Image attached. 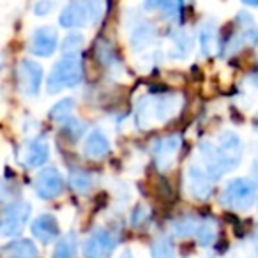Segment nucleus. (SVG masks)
<instances>
[{
  "mask_svg": "<svg viewBox=\"0 0 258 258\" xmlns=\"http://www.w3.org/2000/svg\"><path fill=\"white\" fill-rule=\"evenodd\" d=\"M83 66L76 53H68L55 64L51 75L48 76L46 89L50 94L60 92L66 87H75L82 82Z\"/></svg>",
  "mask_w": 258,
  "mask_h": 258,
  "instance_id": "obj_1",
  "label": "nucleus"
},
{
  "mask_svg": "<svg viewBox=\"0 0 258 258\" xmlns=\"http://www.w3.org/2000/svg\"><path fill=\"white\" fill-rule=\"evenodd\" d=\"M179 97L177 96H158L144 99L138 106V122L140 125H149L152 122H165L179 111Z\"/></svg>",
  "mask_w": 258,
  "mask_h": 258,
  "instance_id": "obj_2",
  "label": "nucleus"
},
{
  "mask_svg": "<svg viewBox=\"0 0 258 258\" xmlns=\"http://www.w3.org/2000/svg\"><path fill=\"white\" fill-rule=\"evenodd\" d=\"M256 187L247 179H233L225 186L221 195V202L226 207H232L235 211H247L254 204Z\"/></svg>",
  "mask_w": 258,
  "mask_h": 258,
  "instance_id": "obj_3",
  "label": "nucleus"
},
{
  "mask_svg": "<svg viewBox=\"0 0 258 258\" xmlns=\"http://www.w3.org/2000/svg\"><path fill=\"white\" fill-rule=\"evenodd\" d=\"M58 23L64 29H82L96 23L89 0H69L58 16Z\"/></svg>",
  "mask_w": 258,
  "mask_h": 258,
  "instance_id": "obj_4",
  "label": "nucleus"
},
{
  "mask_svg": "<svg viewBox=\"0 0 258 258\" xmlns=\"http://www.w3.org/2000/svg\"><path fill=\"white\" fill-rule=\"evenodd\" d=\"M30 216V205L25 202H18V204H11L4 209V216H2V235L13 237L20 233L25 226L27 219Z\"/></svg>",
  "mask_w": 258,
  "mask_h": 258,
  "instance_id": "obj_5",
  "label": "nucleus"
},
{
  "mask_svg": "<svg viewBox=\"0 0 258 258\" xmlns=\"http://www.w3.org/2000/svg\"><path fill=\"white\" fill-rule=\"evenodd\" d=\"M18 82L25 96H36L43 82V68L34 60H22L18 66Z\"/></svg>",
  "mask_w": 258,
  "mask_h": 258,
  "instance_id": "obj_6",
  "label": "nucleus"
},
{
  "mask_svg": "<svg viewBox=\"0 0 258 258\" xmlns=\"http://www.w3.org/2000/svg\"><path fill=\"white\" fill-rule=\"evenodd\" d=\"M34 187H36V193L39 198H43V200H51V198L58 197V195L62 193V189H64V180H62L60 173L55 168H44L37 173Z\"/></svg>",
  "mask_w": 258,
  "mask_h": 258,
  "instance_id": "obj_7",
  "label": "nucleus"
},
{
  "mask_svg": "<svg viewBox=\"0 0 258 258\" xmlns=\"http://www.w3.org/2000/svg\"><path fill=\"white\" fill-rule=\"evenodd\" d=\"M58 36L57 30L51 27H39L30 37V51L37 57H50L57 50Z\"/></svg>",
  "mask_w": 258,
  "mask_h": 258,
  "instance_id": "obj_8",
  "label": "nucleus"
},
{
  "mask_svg": "<svg viewBox=\"0 0 258 258\" xmlns=\"http://www.w3.org/2000/svg\"><path fill=\"white\" fill-rule=\"evenodd\" d=\"M218 151H219V154H221L223 163H225L226 172L239 166L240 156H242V147H240V140L237 135L223 133L218 142Z\"/></svg>",
  "mask_w": 258,
  "mask_h": 258,
  "instance_id": "obj_9",
  "label": "nucleus"
},
{
  "mask_svg": "<svg viewBox=\"0 0 258 258\" xmlns=\"http://www.w3.org/2000/svg\"><path fill=\"white\" fill-rule=\"evenodd\" d=\"M179 147H180V138L179 137H166V138H161V140H156L152 144V152H154V158H156V163L161 170L168 168L172 166L173 159H175L177 152H179Z\"/></svg>",
  "mask_w": 258,
  "mask_h": 258,
  "instance_id": "obj_10",
  "label": "nucleus"
},
{
  "mask_svg": "<svg viewBox=\"0 0 258 258\" xmlns=\"http://www.w3.org/2000/svg\"><path fill=\"white\" fill-rule=\"evenodd\" d=\"M115 249V242L106 232H96L83 246L85 258H110Z\"/></svg>",
  "mask_w": 258,
  "mask_h": 258,
  "instance_id": "obj_11",
  "label": "nucleus"
},
{
  "mask_svg": "<svg viewBox=\"0 0 258 258\" xmlns=\"http://www.w3.org/2000/svg\"><path fill=\"white\" fill-rule=\"evenodd\" d=\"M187 187H189V193L198 200H205L211 195L209 177L202 172L198 165H189V168H187Z\"/></svg>",
  "mask_w": 258,
  "mask_h": 258,
  "instance_id": "obj_12",
  "label": "nucleus"
},
{
  "mask_svg": "<svg viewBox=\"0 0 258 258\" xmlns=\"http://www.w3.org/2000/svg\"><path fill=\"white\" fill-rule=\"evenodd\" d=\"M32 233L41 242H51L58 237L60 228H58V223L53 216L43 214L32 223Z\"/></svg>",
  "mask_w": 258,
  "mask_h": 258,
  "instance_id": "obj_13",
  "label": "nucleus"
},
{
  "mask_svg": "<svg viewBox=\"0 0 258 258\" xmlns=\"http://www.w3.org/2000/svg\"><path fill=\"white\" fill-rule=\"evenodd\" d=\"M110 152V142L101 131H92L83 145V154L90 159H101Z\"/></svg>",
  "mask_w": 258,
  "mask_h": 258,
  "instance_id": "obj_14",
  "label": "nucleus"
},
{
  "mask_svg": "<svg viewBox=\"0 0 258 258\" xmlns=\"http://www.w3.org/2000/svg\"><path fill=\"white\" fill-rule=\"evenodd\" d=\"M200 151H202V156H204V159H205V165H207L209 177H214V179H218L223 172H226L225 163H223L218 147L211 145L209 142H204V144L200 145Z\"/></svg>",
  "mask_w": 258,
  "mask_h": 258,
  "instance_id": "obj_15",
  "label": "nucleus"
},
{
  "mask_svg": "<svg viewBox=\"0 0 258 258\" xmlns=\"http://www.w3.org/2000/svg\"><path fill=\"white\" fill-rule=\"evenodd\" d=\"M48 156H50V149H48L46 142L44 140H32L27 147L25 152V165L29 168H36L41 166L43 163L48 161Z\"/></svg>",
  "mask_w": 258,
  "mask_h": 258,
  "instance_id": "obj_16",
  "label": "nucleus"
},
{
  "mask_svg": "<svg viewBox=\"0 0 258 258\" xmlns=\"http://www.w3.org/2000/svg\"><path fill=\"white\" fill-rule=\"evenodd\" d=\"M6 258H37V247L30 240H15L2 249Z\"/></svg>",
  "mask_w": 258,
  "mask_h": 258,
  "instance_id": "obj_17",
  "label": "nucleus"
},
{
  "mask_svg": "<svg viewBox=\"0 0 258 258\" xmlns=\"http://www.w3.org/2000/svg\"><path fill=\"white\" fill-rule=\"evenodd\" d=\"M216 23L214 22H205L200 29V34H198V41H200V48L205 55H211L216 48Z\"/></svg>",
  "mask_w": 258,
  "mask_h": 258,
  "instance_id": "obj_18",
  "label": "nucleus"
},
{
  "mask_svg": "<svg viewBox=\"0 0 258 258\" xmlns=\"http://www.w3.org/2000/svg\"><path fill=\"white\" fill-rule=\"evenodd\" d=\"M172 43H173V48H172V57H179V58H184L187 57V53L191 51L193 48V41H191L189 34L180 30V32H175L172 36Z\"/></svg>",
  "mask_w": 258,
  "mask_h": 258,
  "instance_id": "obj_19",
  "label": "nucleus"
},
{
  "mask_svg": "<svg viewBox=\"0 0 258 258\" xmlns=\"http://www.w3.org/2000/svg\"><path fill=\"white\" fill-rule=\"evenodd\" d=\"M197 239L198 242L202 244V246H209V244L214 240L216 233H218V223H216V219H205V221H202L200 225L197 226Z\"/></svg>",
  "mask_w": 258,
  "mask_h": 258,
  "instance_id": "obj_20",
  "label": "nucleus"
},
{
  "mask_svg": "<svg viewBox=\"0 0 258 258\" xmlns=\"http://www.w3.org/2000/svg\"><path fill=\"white\" fill-rule=\"evenodd\" d=\"M154 39V30H152L151 25H138L135 29V32L131 34V46L135 50H140V48H145L151 41Z\"/></svg>",
  "mask_w": 258,
  "mask_h": 258,
  "instance_id": "obj_21",
  "label": "nucleus"
},
{
  "mask_svg": "<svg viewBox=\"0 0 258 258\" xmlns=\"http://www.w3.org/2000/svg\"><path fill=\"white\" fill-rule=\"evenodd\" d=\"M69 184L76 193H87L92 186V179H90L89 173L82 172V170H73L69 173Z\"/></svg>",
  "mask_w": 258,
  "mask_h": 258,
  "instance_id": "obj_22",
  "label": "nucleus"
},
{
  "mask_svg": "<svg viewBox=\"0 0 258 258\" xmlns=\"http://www.w3.org/2000/svg\"><path fill=\"white\" fill-rule=\"evenodd\" d=\"M73 108H75V101L71 97H66V99L58 101L50 110V118L51 120H66V118L71 117Z\"/></svg>",
  "mask_w": 258,
  "mask_h": 258,
  "instance_id": "obj_23",
  "label": "nucleus"
},
{
  "mask_svg": "<svg viewBox=\"0 0 258 258\" xmlns=\"http://www.w3.org/2000/svg\"><path fill=\"white\" fill-rule=\"evenodd\" d=\"M175 251H173V244L170 239L161 237V239L154 240L152 244V258H173Z\"/></svg>",
  "mask_w": 258,
  "mask_h": 258,
  "instance_id": "obj_24",
  "label": "nucleus"
},
{
  "mask_svg": "<svg viewBox=\"0 0 258 258\" xmlns=\"http://www.w3.org/2000/svg\"><path fill=\"white\" fill-rule=\"evenodd\" d=\"M75 251H76L75 237L68 235V237H64L57 246H55L53 258H73L75 256Z\"/></svg>",
  "mask_w": 258,
  "mask_h": 258,
  "instance_id": "obj_25",
  "label": "nucleus"
},
{
  "mask_svg": "<svg viewBox=\"0 0 258 258\" xmlns=\"http://www.w3.org/2000/svg\"><path fill=\"white\" fill-rule=\"evenodd\" d=\"M62 133H64V137L68 138V140H71V142L78 140V138L82 137V133H83L82 122L76 120V118H69V120L66 122L64 127H62Z\"/></svg>",
  "mask_w": 258,
  "mask_h": 258,
  "instance_id": "obj_26",
  "label": "nucleus"
},
{
  "mask_svg": "<svg viewBox=\"0 0 258 258\" xmlns=\"http://www.w3.org/2000/svg\"><path fill=\"white\" fill-rule=\"evenodd\" d=\"M82 44H83V37L80 36V34L73 32L64 39V43H62V50H64L66 55H68V53H76V51L82 48Z\"/></svg>",
  "mask_w": 258,
  "mask_h": 258,
  "instance_id": "obj_27",
  "label": "nucleus"
},
{
  "mask_svg": "<svg viewBox=\"0 0 258 258\" xmlns=\"http://www.w3.org/2000/svg\"><path fill=\"white\" fill-rule=\"evenodd\" d=\"M161 11H163V15H165V18L175 22V20H179L180 15H182V0H170Z\"/></svg>",
  "mask_w": 258,
  "mask_h": 258,
  "instance_id": "obj_28",
  "label": "nucleus"
},
{
  "mask_svg": "<svg viewBox=\"0 0 258 258\" xmlns=\"http://www.w3.org/2000/svg\"><path fill=\"white\" fill-rule=\"evenodd\" d=\"M57 2L55 0H37L34 4V15L36 16H48L55 9Z\"/></svg>",
  "mask_w": 258,
  "mask_h": 258,
  "instance_id": "obj_29",
  "label": "nucleus"
},
{
  "mask_svg": "<svg viewBox=\"0 0 258 258\" xmlns=\"http://www.w3.org/2000/svg\"><path fill=\"white\" fill-rule=\"evenodd\" d=\"M90 9L94 13V18H96V23L99 22L104 16V11H106V0H89Z\"/></svg>",
  "mask_w": 258,
  "mask_h": 258,
  "instance_id": "obj_30",
  "label": "nucleus"
},
{
  "mask_svg": "<svg viewBox=\"0 0 258 258\" xmlns=\"http://www.w3.org/2000/svg\"><path fill=\"white\" fill-rule=\"evenodd\" d=\"M175 230H177V233H179V235H187V233L193 232V230H197V228H195V221L186 219V223H184V219H182V221H179L175 225Z\"/></svg>",
  "mask_w": 258,
  "mask_h": 258,
  "instance_id": "obj_31",
  "label": "nucleus"
},
{
  "mask_svg": "<svg viewBox=\"0 0 258 258\" xmlns=\"http://www.w3.org/2000/svg\"><path fill=\"white\" fill-rule=\"evenodd\" d=\"M170 0H144V4L147 9H163Z\"/></svg>",
  "mask_w": 258,
  "mask_h": 258,
  "instance_id": "obj_32",
  "label": "nucleus"
},
{
  "mask_svg": "<svg viewBox=\"0 0 258 258\" xmlns=\"http://www.w3.org/2000/svg\"><path fill=\"white\" fill-rule=\"evenodd\" d=\"M242 4L249 6V8H258V0H242Z\"/></svg>",
  "mask_w": 258,
  "mask_h": 258,
  "instance_id": "obj_33",
  "label": "nucleus"
},
{
  "mask_svg": "<svg viewBox=\"0 0 258 258\" xmlns=\"http://www.w3.org/2000/svg\"><path fill=\"white\" fill-rule=\"evenodd\" d=\"M254 249H256V253H258V237L254 239Z\"/></svg>",
  "mask_w": 258,
  "mask_h": 258,
  "instance_id": "obj_34",
  "label": "nucleus"
},
{
  "mask_svg": "<svg viewBox=\"0 0 258 258\" xmlns=\"http://www.w3.org/2000/svg\"><path fill=\"white\" fill-rule=\"evenodd\" d=\"M122 258H133V256H131V254H125V256H122Z\"/></svg>",
  "mask_w": 258,
  "mask_h": 258,
  "instance_id": "obj_35",
  "label": "nucleus"
}]
</instances>
